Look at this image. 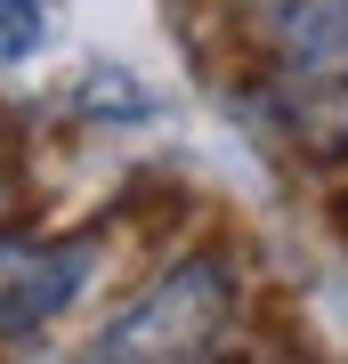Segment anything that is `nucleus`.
Wrapping results in <instances>:
<instances>
[{"instance_id":"423d86ee","label":"nucleus","mask_w":348,"mask_h":364,"mask_svg":"<svg viewBox=\"0 0 348 364\" xmlns=\"http://www.w3.org/2000/svg\"><path fill=\"white\" fill-rule=\"evenodd\" d=\"M81 364H97V356H81Z\"/></svg>"},{"instance_id":"f257e3e1","label":"nucleus","mask_w":348,"mask_h":364,"mask_svg":"<svg viewBox=\"0 0 348 364\" xmlns=\"http://www.w3.org/2000/svg\"><path fill=\"white\" fill-rule=\"evenodd\" d=\"M227 308H235V275L219 259H179L97 332V364H194L227 332Z\"/></svg>"},{"instance_id":"39448f33","label":"nucleus","mask_w":348,"mask_h":364,"mask_svg":"<svg viewBox=\"0 0 348 364\" xmlns=\"http://www.w3.org/2000/svg\"><path fill=\"white\" fill-rule=\"evenodd\" d=\"M0 195H9V162H0Z\"/></svg>"},{"instance_id":"f03ea898","label":"nucleus","mask_w":348,"mask_h":364,"mask_svg":"<svg viewBox=\"0 0 348 364\" xmlns=\"http://www.w3.org/2000/svg\"><path fill=\"white\" fill-rule=\"evenodd\" d=\"M81 284H90V243L33 251V243L0 235V332H33L49 316H65Z\"/></svg>"},{"instance_id":"20e7f679","label":"nucleus","mask_w":348,"mask_h":364,"mask_svg":"<svg viewBox=\"0 0 348 364\" xmlns=\"http://www.w3.org/2000/svg\"><path fill=\"white\" fill-rule=\"evenodd\" d=\"M41 41V0H0V57H25Z\"/></svg>"},{"instance_id":"7ed1b4c3","label":"nucleus","mask_w":348,"mask_h":364,"mask_svg":"<svg viewBox=\"0 0 348 364\" xmlns=\"http://www.w3.org/2000/svg\"><path fill=\"white\" fill-rule=\"evenodd\" d=\"M275 57L300 81H348V0H284L275 9Z\"/></svg>"}]
</instances>
